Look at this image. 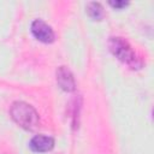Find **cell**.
<instances>
[{"instance_id":"3957f363","label":"cell","mask_w":154,"mask_h":154,"mask_svg":"<svg viewBox=\"0 0 154 154\" xmlns=\"http://www.w3.org/2000/svg\"><path fill=\"white\" fill-rule=\"evenodd\" d=\"M31 32L38 41L43 43H51L55 37L53 29L41 19H36L31 23Z\"/></svg>"},{"instance_id":"277c9868","label":"cell","mask_w":154,"mask_h":154,"mask_svg":"<svg viewBox=\"0 0 154 154\" xmlns=\"http://www.w3.org/2000/svg\"><path fill=\"white\" fill-rule=\"evenodd\" d=\"M57 83L65 91H73L76 89V82L72 72L66 66H60L57 70Z\"/></svg>"},{"instance_id":"6da1fadb","label":"cell","mask_w":154,"mask_h":154,"mask_svg":"<svg viewBox=\"0 0 154 154\" xmlns=\"http://www.w3.org/2000/svg\"><path fill=\"white\" fill-rule=\"evenodd\" d=\"M108 47L118 60L126 64L131 69H141L143 63L126 40L123 37H111L108 41Z\"/></svg>"},{"instance_id":"5b68a950","label":"cell","mask_w":154,"mask_h":154,"mask_svg":"<svg viewBox=\"0 0 154 154\" xmlns=\"http://www.w3.org/2000/svg\"><path fill=\"white\" fill-rule=\"evenodd\" d=\"M29 147L32 152L36 153H46L53 149L54 147V140L51 136L46 135H36L31 138L29 142Z\"/></svg>"},{"instance_id":"8992f818","label":"cell","mask_w":154,"mask_h":154,"mask_svg":"<svg viewBox=\"0 0 154 154\" xmlns=\"http://www.w3.org/2000/svg\"><path fill=\"white\" fill-rule=\"evenodd\" d=\"M87 13L94 20H101L105 16V10L100 2H89L87 5Z\"/></svg>"},{"instance_id":"7a4b0ae2","label":"cell","mask_w":154,"mask_h":154,"mask_svg":"<svg viewBox=\"0 0 154 154\" xmlns=\"http://www.w3.org/2000/svg\"><path fill=\"white\" fill-rule=\"evenodd\" d=\"M10 114L12 119L23 129L32 131L38 125V114L35 108L23 101H16L12 103Z\"/></svg>"},{"instance_id":"52a82bcc","label":"cell","mask_w":154,"mask_h":154,"mask_svg":"<svg viewBox=\"0 0 154 154\" xmlns=\"http://www.w3.org/2000/svg\"><path fill=\"white\" fill-rule=\"evenodd\" d=\"M108 4L114 8H123L129 5V2H126V1H109Z\"/></svg>"}]
</instances>
